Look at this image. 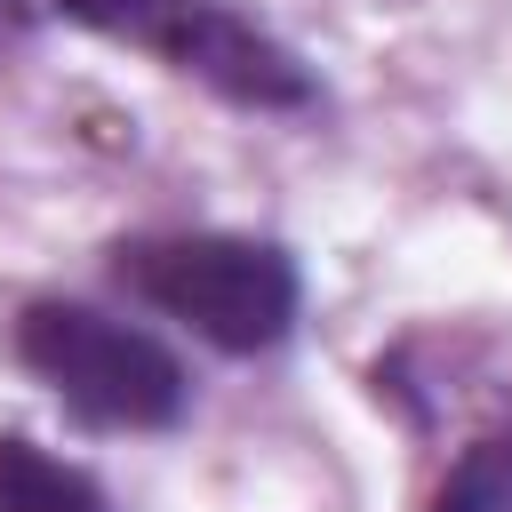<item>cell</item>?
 Returning <instances> with one entry per match:
<instances>
[{
  "instance_id": "1",
  "label": "cell",
  "mask_w": 512,
  "mask_h": 512,
  "mask_svg": "<svg viewBox=\"0 0 512 512\" xmlns=\"http://www.w3.org/2000/svg\"><path fill=\"white\" fill-rule=\"evenodd\" d=\"M112 272L216 352H272L296 328V264L248 232H160L112 248Z\"/></svg>"
},
{
  "instance_id": "2",
  "label": "cell",
  "mask_w": 512,
  "mask_h": 512,
  "mask_svg": "<svg viewBox=\"0 0 512 512\" xmlns=\"http://www.w3.org/2000/svg\"><path fill=\"white\" fill-rule=\"evenodd\" d=\"M56 16L80 32H104L120 48H144L168 72H184L248 112H304L320 96L304 56L288 40H272L256 16H240L232 0H56Z\"/></svg>"
},
{
  "instance_id": "3",
  "label": "cell",
  "mask_w": 512,
  "mask_h": 512,
  "mask_svg": "<svg viewBox=\"0 0 512 512\" xmlns=\"http://www.w3.org/2000/svg\"><path fill=\"white\" fill-rule=\"evenodd\" d=\"M16 360L88 424L104 432H160L184 416V368L160 336L96 312V304H64L40 296L16 312Z\"/></svg>"
},
{
  "instance_id": "4",
  "label": "cell",
  "mask_w": 512,
  "mask_h": 512,
  "mask_svg": "<svg viewBox=\"0 0 512 512\" xmlns=\"http://www.w3.org/2000/svg\"><path fill=\"white\" fill-rule=\"evenodd\" d=\"M0 512H104V488L24 432H0Z\"/></svg>"
},
{
  "instance_id": "5",
  "label": "cell",
  "mask_w": 512,
  "mask_h": 512,
  "mask_svg": "<svg viewBox=\"0 0 512 512\" xmlns=\"http://www.w3.org/2000/svg\"><path fill=\"white\" fill-rule=\"evenodd\" d=\"M432 512H512V424L480 432L448 464V480L432 488Z\"/></svg>"
}]
</instances>
